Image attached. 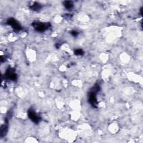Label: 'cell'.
<instances>
[{
  "mask_svg": "<svg viewBox=\"0 0 143 143\" xmlns=\"http://www.w3.org/2000/svg\"><path fill=\"white\" fill-rule=\"evenodd\" d=\"M34 28H35L36 30L39 31H44L48 28L49 24L48 23H43L41 22H35L34 23Z\"/></svg>",
  "mask_w": 143,
  "mask_h": 143,
  "instance_id": "cell-1",
  "label": "cell"
},
{
  "mask_svg": "<svg viewBox=\"0 0 143 143\" xmlns=\"http://www.w3.org/2000/svg\"><path fill=\"white\" fill-rule=\"evenodd\" d=\"M29 117L33 121L35 122V123H38L39 121V118L38 116L36 115V113L32 110H30L28 112Z\"/></svg>",
  "mask_w": 143,
  "mask_h": 143,
  "instance_id": "cell-2",
  "label": "cell"
},
{
  "mask_svg": "<svg viewBox=\"0 0 143 143\" xmlns=\"http://www.w3.org/2000/svg\"><path fill=\"white\" fill-rule=\"evenodd\" d=\"M8 23L11 25L16 30H20L21 29V26L19 23L16 21L14 19H10L8 21Z\"/></svg>",
  "mask_w": 143,
  "mask_h": 143,
  "instance_id": "cell-3",
  "label": "cell"
},
{
  "mask_svg": "<svg viewBox=\"0 0 143 143\" xmlns=\"http://www.w3.org/2000/svg\"><path fill=\"white\" fill-rule=\"evenodd\" d=\"M89 101L90 104H91L93 106H96L97 104V99L96 97V93L94 92H92L90 93L89 95Z\"/></svg>",
  "mask_w": 143,
  "mask_h": 143,
  "instance_id": "cell-4",
  "label": "cell"
},
{
  "mask_svg": "<svg viewBox=\"0 0 143 143\" xmlns=\"http://www.w3.org/2000/svg\"><path fill=\"white\" fill-rule=\"evenodd\" d=\"M6 77L8 79H10L12 81L15 80L16 79V74L14 72L11 71L10 70L7 71L6 73Z\"/></svg>",
  "mask_w": 143,
  "mask_h": 143,
  "instance_id": "cell-5",
  "label": "cell"
},
{
  "mask_svg": "<svg viewBox=\"0 0 143 143\" xmlns=\"http://www.w3.org/2000/svg\"><path fill=\"white\" fill-rule=\"evenodd\" d=\"M64 5L65 8L67 9H70L73 6V3L72 2H70V1H65L64 2Z\"/></svg>",
  "mask_w": 143,
  "mask_h": 143,
  "instance_id": "cell-6",
  "label": "cell"
},
{
  "mask_svg": "<svg viewBox=\"0 0 143 143\" xmlns=\"http://www.w3.org/2000/svg\"><path fill=\"white\" fill-rule=\"evenodd\" d=\"M83 54V51L82 49H77L75 51V54L77 55H81Z\"/></svg>",
  "mask_w": 143,
  "mask_h": 143,
  "instance_id": "cell-7",
  "label": "cell"
},
{
  "mask_svg": "<svg viewBox=\"0 0 143 143\" xmlns=\"http://www.w3.org/2000/svg\"><path fill=\"white\" fill-rule=\"evenodd\" d=\"M32 8L34 10H38V9H40V6L39 4L35 3V4H34V5L32 6Z\"/></svg>",
  "mask_w": 143,
  "mask_h": 143,
  "instance_id": "cell-8",
  "label": "cell"
},
{
  "mask_svg": "<svg viewBox=\"0 0 143 143\" xmlns=\"http://www.w3.org/2000/svg\"><path fill=\"white\" fill-rule=\"evenodd\" d=\"M72 35H73V36H77V35H78V33H77V31H73L72 32Z\"/></svg>",
  "mask_w": 143,
  "mask_h": 143,
  "instance_id": "cell-9",
  "label": "cell"
}]
</instances>
